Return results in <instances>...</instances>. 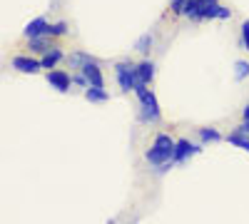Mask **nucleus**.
Masks as SVG:
<instances>
[{
	"label": "nucleus",
	"mask_w": 249,
	"mask_h": 224,
	"mask_svg": "<svg viewBox=\"0 0 249 224\" xmlns=\"http://www.w3.org/2000/svg\"><path fill=\"white\" fill-rule=\"evenodd\" d=\"M175 145L177 142L170 137V135H164V132H160L157 137H155V142H152V147L147 150V162L152 167H160V165H167V162H172V155H175Z\"/></svg>",
	"instance_id": "obj_1"
},
{
	"label": "nucleus",
	"mask_w": 249,
	"mask_h": 224,
	"mask_svg": "<svg viewBox=\"0 0 249 224\" xmlns=\"http://www.w3.org/2000/svg\"><path fill=\"white\" fill-rule=\"evenodd\" d=\"M137 97H140V107H142V115L140 120L142 122H157L160 120V105H157V97L152 90H147V85H137Z\"/></svg>",
	"instance_id": "obj_2"
},
{
	"label": "nucleus",
	"mask_w": 249,
	"mask_h": 224,
	"mask_svg": "<svg viewBox=\"0 0 249 224\" xmlns=\"http://www.w3.org/2000/svg\"><path fill=\"white\" fill-rule=\"evenodd\" d=\"M115 77H117V85L122 92H132L137 87V65L122 60V63L115 65Z\"/></svg>",
	"instance_id": "obj_3"
},
{
	"label": "nucleus",
	"mask_w": 249,
	"mask_h": 224,
	"mask_svg": "<svg viewBox=\"0 0 249 224\" xmlns=\"http://www.w3.org/2000/svg\"><path fill=\"white\" fill-rule=\"evenodd\" d=\"M199 152H202V147L195 145V142H190V139H177L172 162H175V165H182V162H187L192 155H199Z\"/></svg>",
	"instance_id": "obj_4"
},
{
	"label": "nucleus",
	"mask_w": 249,
	"mask_h": 224,
	"mask_svg": "<svg viewBox=\"0 0 249 224\" xmlns=\"http://www.w3.org/2000/svg\"><path fill=\"white\" fill-rule=\"evenodd\" d=\"M10 65H13L18 72H23V75H37L40 70H43V63H40V60L25 57V55H15Z\"/></svg>",
	"instance_id": "obj_5"
},
{
	"label": "nucleus",
	"mask_w": 249,
	"mask_h": 224,
	"mask_svg": "<svg viewBox=\"0 0 249 224\" xmlns=\"http://www.w3.org/2000/svg\"><path fill=\"white\" fill-rule=\"evenodd\" d=\"M214 5H217V0H192L184 15L192 17V20H207V15H210V10Z\"/></svg>",
	"instance_id": "obj_6"
},
{
	"label": "nucleus",
	"mask_w": 249,
	"mask_h": 224,
	"mask_svg": "<svg viewBox=\"0 0 249 224\" xmlns=\"http://www.w3.org/2000/svg\"><path fill=\"white\" fill-rule=\"evenodd\" d=\"M45 80H48V85L55 87L57 92H68L70 85H72V77H70L65 70H48Z\"/></svg>",
	"instance_id": "obj_7"
},
{
	"label": "nucleus",
	"mask_w": 249,
	"mask_h": 224,
	"mask_svg": "<svg viewBox=\"0 0 249 224\" xmlns=\"http://www.w3.org/2000/svg\"><path fill=\"white\" fill-rule=\"evenodd\" d=\"M23 35H25L28 40H33V37H43V35H50V23H48L45 17H35V20H30V23L25 25Z\"/></svg>",
	"instance_id": "obj_8"
},
{
	"label": "nucleus",
	"mask_w": 249,
	"mask_h": 224,
	"mask_svg": "<svg viewBox=\"0 0 249 224\" xmlns=\"http://www.w3.org/2000/svg\"><path fill=\"white\" fill-rule=\"evenodd\" d=\"M80 72L88 77L90 87H105V77H102V70H100V65H97V60H92V63H88V65L82 68Z\"/></svg>",
	"instance_id": "obj_9"
},
{
	"label": "nucleus",
	"mask_w": 249,
	"mask_h": 224,
	"mask_svg": "<svg viewBox=\"0 0 249 224\" xmlns=\"http://www.w3.org/2000/svg\"><path fill=\"white\" fill-rule=\"evenodd\" d=\"M152 80H155V63L152 60H142L137 65V85H150Z\"/></svg>",
	"instance_id": "obj_10"
},
{
	"label": "nucleus",
	"mask_w": 249,
	"mask_h": 224,
	"mask_svg": "<svg viewBox=\"0 0 249 224\" xmlns=\"http://www.w3.org/2000/svg\"><path fill=\"white\" fill-rule=\"evenodd\" d=\"M95 57H90L88 52H82V50H75V52H70L68 57H65V63H68V68H77V70H82L88 63H92Z\"/></svg>",
	"instance_id": "obj_11"
},
{
	"label": "nucleus",
	"mask_w": 249,
	"mask_h": 224,
	"mask_svg": "<svg viewBox=\"0 0 249 224\" xmlns=\"http://www.w3.org/2000/svg\"><path fill=\"white\" fill-rule=\"evenodd\" d=\"M55 45H53V40H50V35H43V37H33L30 40V50L33 52H37V55H45L48 50H53Z\"/></svg>",
	"instance_id": "obj_12"
},
{
	"label": "nucleus",
	"mask_w": 249,
	"mask_h": 224,
	"mask_svg": "<svg viewBox=\"0 0 249 224\" xmlns=\"http://www.w3.org/2000/svg\"><path fill=\"white\" fill-rule=\"evenodd\" d=\"M62 57H65V55H62V50H60V48L55 45L53 50H48V52H45L43 57H40V63H43V68H45V70H50V68H55V65L60 63Z\"/></svg>",
	"instance_id": "obj_13"
},
{
	"label": "nucleus",
	"mask_w": 249,
	"mask_h": 224,
	"mask_svg": "<svg viewBox=\"0 0 249 224\" xmlns=\"http://www.w3.org/2000/svg\"><path fill=\"white\" fill-rule=\"evenodd\" d=\"M85 100H90V103H107L110 92L105 87H85Z\"/></svg>",
	"instance_id": "obj_14"
},
{
	"label": "nucleus",
	"mask_w": 249,
	"mask_h": 224,
	"mask_svg": "<svg viewBox=\"0 0 249 224\" xmlns=\"http://www.w3.org/2000/svg\"><path fill=\"white\" fill-rule=\"evenodd\" d=\"M227 142H230V145H234V147H239V150H244V152H249V135L230 132V135H227Z\"/></svg>",
	"instance_id": "obj_15"
},
{
	"label": "nucleus",
	"mask_w": 249,
	"mask_h": 224,
	"mask_svg": "<svg viewBox=\"0 0 249 224\" xmlns=\"http://www.w3.org/2000/svg\"><path fill=\"white\" fill-rule=\"evenodd\" d=\"M152 43H155V37H152L150 33H144V35H140V40L135 43V50L142 52V55H147V52L152 50Z\"/></svg>",
	"instance_id": "obj_16"
},
{
	"label": "nucleus",
	"mask_w": 249,
	"mask_h": 224,
	"mask_svg": "<svg viewBox=\"0 0 249 224\" xmlns=\"http://www.w3.org/2000/svg\"><path fill=\"white\" fill-rule=\"evenodd\" d=\"M230 17H232L230 8H224V5H219V3L210 10V15H207V20H230Z\"/></svg>",
	"instance_id": "obj_17"
},
{
	"label": "nucleus",
	"mask_w": 249,
	"mask_h": 224,
	"mask_svg": "<svg viewBox=\"0 0 249 224\" xmlns=\"http://www.w3.org/2000/svg\"><path fill=\"white\" fill-rule=\"evenodd\" d=\"M199 139H202V142H219L222 135H219V130H214V127H199Z\"/></svg>",
	"instance_id": "obj_18"
},
{
	"label": "nucleus",
	"mask_w": 249,
	"mask_h": 224,
	"mask_svg": "<svg viewBox=\"0 0 249 224\" xmlns=\"http://www.w3.org/2000/svg\"><path fill=\"white\" fill-rule=\"evenodd\" d=\"M244 77H249V63H247V60H237V63H234V80L242 83Z\"/></svg>",
	"instance_id": "obj_19"
},
{
	"label": "nucleus",
	"mask_w": 249,
	"mask_h": 224,
	"mask_svg": "<svg viewBox=\"0 0 249 224\" xmlns=\"http://www.w3.org/2000/svg\"><path fill=\"white\" fill-rule=\"evenodd\" d=\"M190 3H192V0H170V8H172L175 15H184L187 8H190Z\"/></svg>",
	"instance_id": "obj_20"
},
{
	"label": "nucleus",
	"mask_w": 249,
	"mask_h": 224,
	"mask_svg": "<svg viewBox=\"0 0 249 224\" xmlns=\"http://www.w3.org/2000/svg\"><path fill=\"white\" fill-rule=\"evenodd\" d=\"M62 35H68V23H53L50 25V37H62Z\"/></svg>",
	"instance_id": "obj_21"
},
{
	"label": "nucleus",
	"mask_w": 249,
	"mask_h": 224,
	"mask_svg": "<svg viewBox=\"0 0 249 224\" xmlns=\"http://www.w3.org/2000/svg\"><path fill=\"white\" fill-rule=\"evenodd\" d=\"M242 48L249 50V20H244V23H242Z\"/></svg>",
	"instance_id": "obj_22"
},
{
	"label": "nucleus",
	"mask_w": 249,
	"mask_h": 224,
	"mask_svg": "<svg viewBox=\"0 0 249 224\" xmlns=\"http://www.w3.org/2000/svg\"><path fill=\"white\" fill-rule=\"evenodd\" d=\"M242 117H244V122H247V125H249V103L244 105V110H242Z\"/></svg>",
	"instance_id": "obj_23"
},
{
	"label": "nucleus",
	"mask_w": 249,
	"mask_h": 224,
	"mask_svg": "<svg viewBox=\"0 0 249 224\" xmlns=\"http://www.w3.org/2000/svg\"><path fill=\"white\" fill-rule=\"evenodd\" d=\"M107 224H115V219H110V222H107Z\"/></svg>",
	"instance_id": "obj_24"
}]
</instances>
